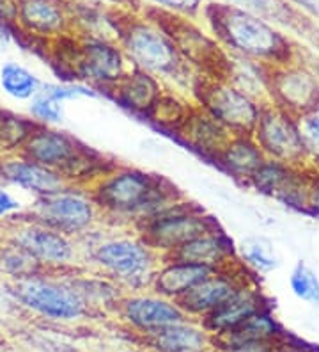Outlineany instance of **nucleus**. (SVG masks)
Returning <instances> with one entry per match:
<instances>
[{"instance_id": "obj_1", "label": "nucleus", "mask_w": 319, "mask_h": 352, "mask_svg": "<svg viewBox=\"0 0 319 352\" xmlns=\"http://www.w3.org/2000/svg\"><path fill=\"white\" fill-rule=\"evenodd\" d=\"M105 22L132 68L154 75L169 89L181 95L188 91L190 96L199 74L181 57L165 30L145 16L142 9L128 11L108 8L105 11Z\"/></svg>"}, {"instance_id": "obj_6", "label": "nucleus", "mask_w": 319, "mask_h": 352, "mask_svg": "<svg viewBox=\"0 0 319 352\" xmlns=\"http://www.w3.org/2000/svg\"><path fill=\"white\" fill-rule=\"evenodd\" d=\"M11 296L20 306L59 324H80L98 318L64 272L43 271L39 274L11 281Z\"/></svg>"}, {"instance_id": "obj_26", "label": "nucleus", "mask_w": 319, "mask_h": 352, "mask_svg": "<svg viewBox=\"0 0 319 352\" xmlns=\"http://www.w3.org/2000/svg\"><path fill=\"white\" fill-rule=\"evenodd\" d=\"M213 162L233 176L234 180L248 185L252 176L266 162V155L252 133H234Z\"/></svg>"}, {"instance_id": "obj_40", "label": "nucleus", "mask_w": 319, "mask_h": 352, "mask_svg": "<svg viewBox=\"0 0 319 352\" xmlns=\"http://www.w3.org/2000/svg\"><path fill=\"white\" fill-rule=\"evenodd\" d=\"M311 217L319 219V171L309 166V185H307V201L305 212Z\"/></svg>"}, {"instance_id": "obj_47", "label": "nucleus", "mask_w": 319, "mask_h": 352, "mask_svg": "<svg viewBox=\"0 0 319 352\" xmlns=\"http://www.w3.org/2000/svg\"><path fill=\"white\" fill-rule=\"evenodd\" d=\"M115 352H149L147 349L142 347V345L137 344L135 347H126V349H119V351H115Z\"/></svg>"}, {"instance_id": "obj_21", "label": "nucleus", "mask_w": 319, "mask_h": 352, "mask_svg": "<svg viewBox=\"0 0 319 352\" xmlns=\"http://www.w3.org/2000/svg\"><path fill=\"white\" fill-rule=\"evenodd\" d=\"M133 340L149 352H211L215 349L211 333L200 320L190 317Z\"/></svg>"}, {"instance_id": "obj_37", "label": "nucleus", "mask_w": 319, "mask_h": 352, "mask_svg": "<svg viewBox=\"0 0 319 352\" xmlns=\"http://www.w3.org/2000/svg\"><path fill=\"white\" fill-rule=\"evenodd\" d=\"M30 118L39 125L56 126L64 120V103L50 98V96L38 93L29 103Z\"/></svg>"}, {"instance_id": "obj_20", "label": "nucleus", "mask_w": 319, "mask_h": 352, "mask_svg": "<svg viewBox=\"0 0 319 352\" xmlns=\"http://www.w3.org/2000/svg\"><path fill=\"white\" fill-rule=\"evenodd\" d=\"M165 89V84L154 75L139 68H130L112 89L106 91V95L121 109L132 112L133 116L147 120Z\"/></svg>"}, {"instance_id": "obj_5", "label": "nucleus", "mask_w": 319, "mask_h": 352, "mask_svg": "<svg viewBox=\"0 0 319 352\" xmlns=\"http://www.w3.org/2000/svg\"><path fill=\"white\" fill-rule=\"evenodd\" d=\"M56 43L60 45L57 65L68 72L71 80L87 84L102 95L132 68L119 43L108 36L84 32L64 36Z\"/></svg>"}, {"instance_id": "obj_41", "label": "nucleus", "mask_w": 319, "mask_h": 352, "mask_svg": "<svg viewBox=\"0 0 319 352\" xmlns=\"http://www.w3.org/2000/svg\"><path fill=\"white\" fill-rule=\"evenodd\" d=\"M285 4L309 20H319V0H284Z\"/></svg>"}, {"instance_id": "obj_17", "label": "nucleus", "mask_w": 319, "mask_h": 352, "mask_svg": "<svg viewBox=\"0 0 319 352\" xmlns=\"http://www.w3.org/2000/svg\"><path fill=\"white\" fill-rule=\"evenodd\" d=\"M307 185H309V166L294 168L273 159H266V162L248 182V187L259 194L276 199L287 208L298 212H305Z\"/></svg>"}, {"instance_id": "obj_18", "label": "nucleus", "mask_w": 319, "mask_h": 352, "mask_svg": "<svg viewBox=\"0 0 319 352\" xmlns=\"http://www.w3.org/2000/svg\"><path fill=\"white\" fill-rule=\"evenodd\" d=\"M85 148L84 142L73 138L71 133L57 130L54 126L38 125L30 133L20 153L32 162H38L45 168L59 171L62 175Z\"/></svg>"}, {"instance_id": "obj_31", "label": "nucleus", "mask_w": 319, "mask_h": 352, "mask_svg": "<svg viewBox=\"0 0 319 352\" xmlns=\"http://www.w3.org/2000/svg\"><path fill=\"white\" fill-rule=\"evenodd\" d=\"M222 2H227V4L236 6L239 9H245L248 13L257 14V16L268 20L276 27L285 25L290 29H298L303 23V20H309V18L296 13L290 4H285L284 0H222Z\"/></svg>"}, {"instance_id": "obj_36", "label": "nucleus", "mask_w": 319, "mask_h": 352, "mask_svg": "<svg viewBox=\"0 0 319 352\" xmlns=\"http://www.w3.org/2000/svg\"><path fill=\"white\" fill-rule=\"evenodd\" d=\"M39 93L50 96V98L57 100L60 103L71 102V100L78 98H99L102 93L94 87L82 84V82L68 80V82H43Z\"/></svg>"}, {"instance_id": "obj_35", "label": "nucleus", "mask_w": 319, "mask_h": 352, "mask_svg": "<svg viewBox=\"0 0 319 352\" xmlns=\"http://www.w3.org/2000/svg\"><path fill=\"white\" fill-rule=\"evenodd\" d=\"M290 288L300 301L307 305H319V276L303 260L294 263L290 274Z\"/></svg>"}, {"instance_id": "obj_14", "label": "nucleus", "mask_w": 319, "mask_h": 352, "mask_svg": "<svg viewBox=\"0 0 319 352\" xmlns=\"http://www.w3.org/2000/svg\"><path fill=\"white\" fill-rule=\"evenodd\" d=\"M268 102L300 118L319 105V75L300 60L272 68Z\"/></svg>"}, {"instance_id": "obj_10", "label": "nucleus", "mask_w": 319, "mask_h": 352, "mask_svg": "<svg viewBox=\"0 0 319 352\" xmlns=\"http://www.w3.org/2000/svg\"><path fill=\"white\" fill-rule=\"evenodd\" d=\"M190 98L233 133L254 132L263 107V102L234 86L229 78L206 75H197Z\"/></svg>"}, {"instance_id": "obj_3", "label": "nucleus", "mask_w": 319, "mask_h": 352, "mask_svg": "<svg viewBox=\"0 0 319 352\" xmlns=\"http://www.w3.org/2000/svg\"><path fill=\"white\" fill-rule=\"evenodd\" d=\"M103 223L135 228L185 196L165 176L117 164L89 187Z\"/></svg>"}, {"instance_id": "obj_11", "label": "nucleus", "mask_w": 319, "mask_h": 352, "mask_svg": "<svg viewBox=\"0 0 319 352\" xmlns=\"http://www.w3.org/2000/svg\"><path fill=\"white\" fill-rule=\"evenodd\" d=\"M252 135L266 159L281 160L294 168H305L311 162L312 153L303 139L298 116L273 103H263Z\"/></svg>"}, {"instance_id": "obj_32", "label": "nucleus", "mask_w": 319, "mask_h": 352, "mask_svg": "<svg viewBox=\"0 0 319 352\" xmlns=\"http://www.w3.org/2000/svg\"><path fill=\"white\" fill-rule=\"evenodd\" d=\"M238 258L255 276L270 274L281 265V258L276 256L273 245L266 239H259V236L243 241L238 248Z\"/></svg>"}, {"instance_id": "obj_19", "label": "nucleus", "mask_w": 319, "mask_h": 352, "mask_svg": "<svg viewBox=\"0 0 319 352\" xmlns=\"http://www.w3.org/2000/svg\"><path fill=\"white\" fill-rule=\"evenodd\" d=\"M268 308H273V301L264 294L259 278L254 276L238 288V292L234 294L229 301H226L220 308L206 315L204 318H200V322L215 338V336L224 335L227 331L245 322L248 317H252L261 309Z\"/></svg>"}, {"instance_id": "obj_9", "label": "nucleus", "mask_w": 319, "mask_h": 352, "mask_svg": "<svg viewBox=\"0 0 319 352\" xmlns=\"http://www.w3.org/2000/svg\"><path fill=\"white\" fill-rule=\"evenodd\" d=\"M25 215L73 239H80L103 223L89 189L77 185H66L56 192L36 196Z\"/></svg>"}, {"instance_id": "obj_43", "label": "nucleus", "mask_w": 319, "mask_h": 352, "mask_svg": "<svg viewBox=\"0 0 319 352\" xmlns=\"http://www.w3.org/2000/svg\"><path fill=\"white\" fill-rule=\"evenodd\" d=\"M18 0H0V22L16 25Z\"/></svg>"}, {"instance_id": "obj_44", "label": "nucleus", "mask_w": 319, "mask_h": 352, "mask_svg": "<svg viewBox=\"0 0 319 352\" xmlns=\"http://www.w3.org/2000/svg\"><path fill=\"white\" fill-rule=\"evenodd\" d=\"M93 4L106 6V8L128 9V11H141L142 0H89Z\"/></svg>"}, {"instance_id": "obj_42", "label": "nucleus", "mask_w": 319, "mask_h": 352, "mask_svg": "<svg viewBox=\"0 0 319 352\" xmlns=\"http://www.w3.org/2000/svg\"><path fill=\"white\" fill-rule=\"evenodd\" d=\"M21 210L20 199H16L8 189L0 187V219L14 215Z\"/></svg>"}, {"instance_id": "obj_29", "label": "nucleus", "mask_w": 319, "mask_h": 352, "mask_svg": "<svg viewBox=\"0 0 319 352\" xmlns=\"http://www.w3.org/2000/svg\"><path fill=\"white\" fill-rule=\"evenodd\" d=\"M191 107H193V102L187 95H181L178 91L167 87L160 102L156 103V107L145 121L163 132L176 133L187 121Z\"/></svg>"}, {"instance_id": "obj_33", "label": "nucleus", "mask_w": 319, "mask_h": 352, "mask_svg": "<svg viewBox=\"0 0 319 352\" xmlns=\"http://www.w3.org/2000/svg\"><path fill=\"white\" fill-rule=\"evenodd\" d=\"M36 123L32 118H25L16 112L4 111L0 112V150L8 153H20L30 133L34 132Z\"/></svg>"}, {"instance_id": "obj_7", "label": "nucleus", "mask_w": 319, "mask_h": 352, "mask_svg": "<svg viewBox=\"0 0 319 352\" xmlns=\"http://www.w3.org/2000/svg\"><path fill=\"white\" fill-rule=\"evenodd\" d=\"M142 13L165 30L181 57L197 74L217 78L229 77L231 56L209 30L206 32L197 25L193 18L162 11L153 6H142Z\"/></svg>"}, {"instance_id": "obj_27", "label": "nucleus", "mask_w": 319, "mask_h": 352, "mask_svg": "<svg viewBox=\"0 0 319 352\" xmlns=\"http://www.w3.org/2000/svg\"><path fill=\"white\" fill-rule=\"evenodd\" d=\"M285 333L287 329L279 322V318L273 314V308L261 309L234 329L215 336V349L229 351V349L245 344H272V342H281Z\"/></svg>"}, {"instance_id": "obj_39", "label": "nucleus", "mask_w": 319, "mask_h": 352, "mask_svg": "<svg viewBox=\"0 0 319 352\" xmlns=\"http://www.w3.org/2000/svg\"><path fill=\"white\" fill-rule=\"evenodd\" d=\"M298 120H300V129L311 153L319 155V105L302 114Z\"/></svg>"}, {"instance_id": "obj_12", "label": "nucleus", "mask_w": 319, "mask_h": 352, "mask_svg": "<svg viewBox=\"0 0 319 352\" xmlns=\"http://www.w3.org/2000/svg\"><path fill=\"white\" fill-rule=\"evenodd\" d=\"M5 241L30 254L45 271L66 272L82 265L77 239L29 217L14 224Z\"/></svg>"}, {"instance_id": "obj_8", "label": "nucleus", "mask_w": 319, "mask_h": 352, "mask_svg": "<svg viewBox=\"0 0 319 352\" xmlns=\"http://www.w3.org/2000/svg\"><path fill=\"white\" fill-rule=\"evenodd\" d=\"M218 228H222L218 221L202 206L183 198L137 224L133 230L151 250L165 258L187 242Z\"/></svg>"}, {"instance_id": "obj_49", "label": "nucleus", "mask_w": 319, "mask_h": 352, "mask_svg": "<svg viewBox=\"0 0 319 352\" xmlns=\"http://www.w3.org/2000/svg\"><path fill=\"white\" fill-rule=\"evenodd\" d=\"M211 352H222V351H218V349H213V351Z\"/></svg>"}, {"instance_id": "obj_13", "label": "nucleus", "mask_w": 319, "mask_h": 352, "mask_svg": "<svg viewBox=\"0 0 319 352\" xmlns=\"http://www.w3.org/2000/svg\"><path fill=\"white\" fill-rule=\"evenodd\" d=\"M110 317L133 338L151 335L154 331L188 318L178 301L153 290L124 292Z\"/></svg>"}, {"instance_id": "obj_45", "label": "nucleus", "mask_w": 319, "mask_h": 352, "mask_svg": "<svg viewBox=\"0 0 319 352\" xmlns=\"http://www.w3.org/2000/svg\"><path fill=\"white\" fill-rule=\"evenodd\" d=\"M14 41V27L11 23L0 22V54H5V52L11 48Z\"/></svg>"}, {"instance_id": "obj_4", "label": "nucleus", "mask_w": 319, "mask_h": 352, "mask_svg": "<svg viewBox=\"0 0 319 352\" xmlns=\"http://www.w3.org/2000/svg\"><path fill=\"white\" fill-rule=\"evenodd\" d=\"M77 242L82 267L112 279L124 292L151 290L162 256L133 228L102 223Z\"/></svg>"}, {"instance_id": "obj_16", "label": "nucleus", "mask_w": 319, "mask_h": 352, "mask_svg": "<svg viewBox=\"0 0 319 352\" xmlns=\"http://www.w3.org/2000/svg\"><path fill=\"white\" fill-rule=\"evenodd\" d=\"M16 25L27 36L56 41L75 34L77 13L68 0H18Z\"/></svg>"}, {"instance_id": "obj_23", "label": "nucleus", "mask_w": 319, "mask_h": 352, "mask_svg": "<svg viewBox=\"0 0 319 352\" xmlns=\"http://www.w3.org/2000/svg\"><path fill=\"white\" fill-rule=\"evenodd\" d=\"M174 135L188 150L196 151L213 162L234 133L222 123H218L215 118L209 116L204 109H200L199 105L193 103L187 121Z\"/></svg>"}, {"instance_id": "obj_34", "label": "nucleus", "mask_w": 319, "mask_h": 352, "mask_svg": "<svg viewBox=\"0 0 319 352\" xmlns=\"http://www.w3.org/2000/svg\"><path fill=\"white\" fill-rule=\"evenodd\" d=\"M43 271L45 269L34 258L20 250L18 245L8 241L0 242V274L9 276L13 281H16V279L39 274Z\"/></svg>"}, {"instance_id": "obj_50", "label": "nucleus", "mask_w": 319, "mask_h": 352, "mask_svg": "<svg viewBox=\"0 0 319 352\" xmlns=\"http://www.w3.org/2000/svg\"><path fill=\"white\" fill-rule=\"evenodd\" d=\"M0 112H2V109H0Z\"/></svg>"}, {"instance_id": "obj_46", "label": "nucleus", "mask_w": 319, "mask_h": 352, "mask_svg": "<svg viewBox=\"0 0 319 352\" xmlns=\"http://www.w3.org/2000/svg\"><path fill=\"white\" fill-rule=\"evenodd\" d=\"M279 344L281 342H272V344H245L222 352H273Z\"/></svg>"}, {"instance_id": "obj_25", "label": "nucleus", "mask_w": 319, "mask_h": 352, "mask_svg": "<svg viewBox=\"0 0 319 352\" xmlns=\"http://www.w3.org/2000/svg\"><path fill=\"white\" fill-rule=\"evenodd\" d=\"M64 274L80 294L82 299L87 302V306L98 315V318L110 317L121 297L124 296V290L119 285L87 267L80 265L77 269L66 271Z\"/></svg>"}, {"instance_id": "obj_2", "label": "nucleus", "mask_w": 319, "mask_h": 352, "mask_svg": "<svg viewBox=\"0 0 319 352\" xmlns=\"http://www.w3.org/2000/svg\"><path fill=\"white\" fill-rule=\"evenodd\" d=\"M200 16L211 36L233 57L281 68L300 59L296 43L281 27L222 0L206 2Z\"/></svg>"}, {"instance_id": "obj_22", "label": "nucleus", "mask_w": 319, "mask_h": 352, "mask_svg": "<svg viewBox=\"0 0 319 352\" xmlns=\"http://www.w3.org/2000/svg\"><path fill=\"white\" fill-rule=\"evenodd\" d=\"M0 182L14 185L34 196L56 192L69 185L59 171L32 162L21 153H8L0 157Z\"/></svg>"}, {"instance_id": "obj_38", "label": "nucleus", "mask_w": 319, "mask_h": 352, "mask_svg": "<svg viewBox=\"0 0 319 352\" xmlns=\"http://www.w3.org/2000/svg\"><path fill=\"white\" fill-rule=\"evenodd\" d=\"M145 2H147V6H153L156 9H162V11L197 20L208 0H145Z\"/></svg>"}, {"instance_id": "obj_24", "label": "nucleus", "mask_w": 319, "mask_h": 352, "mask_svg": "<svg viewBox=\"0 0 319 352\" xmlns=\"http://www.w3.org/2000/svg\"><path fill=\"white\" fill-rule=\"evenodd\" d=\"M169 260H181V262L200 263L213 269H226L239 260L238 258V245L227 235L222 228L213 230V232L204 233L197 236L193 241L187 242L181 248L170 253Z\"/></svg>"}, {"instance_id": "obj_48", "label": "nucleus", "mask_w": 319, "mask_h": 352, "mask_svg": "<svg viewBox=\"0 0 319 352\" xmlns=\"http://www.w3.org/2000/svg\"><path fill=\"white\" fill-rule=\"evenodd\" d=\"M309 166H311L312 169H316V171H319V155H312L311 162H309Z\"/></svg>"}, {"instance_id": "obj_30", "label": "nucleus", "mask_w": 319, "mask_h": 352, "mask_svg": "<svg viewBox=\"0 0 319 352\" xmlns=\"http://www.w3.org/2000/svg\"><path fill=\"white\" fill-rule=\"evenodd\" d=\"M41 78L20 63L8 60L0 66V89L9 98L18 102H30L41 89Z\"/></svg>"}, {"instance_id": "obj_15", "label": "nucleus", "mask_w": 319, "mask_h": 352, "mask_svg": "<svg viewBox=\"0 0 319 352\" xmlns=\"http://www.w3.org/2000/svg\"><path fill=\"white\" fill-rule=\"evenodd\" d=\"M254 272H250L241 262H236L233 265L220 269L204 281L188 290L181 299H178V305L185 311V315L190 318H204L211 311L220 308L226 301H229L238 288L245 285L250 278H254ZM259 278V276H257Z\"/></svg>"}, {"instance_id": "obj_28", "label": "nucleus", "mask_w": 319, "mask_h": 352, "mask_svg": "<svg viewBox=\"0 0 319 352\" xmlns=\"http://www.w3.org/2000/svg\"><path fill=\"white\" fill-rule=\"evenodd\" d=\"M215 272H217V269L208 265L162 258V263H160L156 274H154L151 290L160 294V296L178 301L188 290H191L196 285L204 281L206 278H209Z\"/></svg>"}]
</instances>
